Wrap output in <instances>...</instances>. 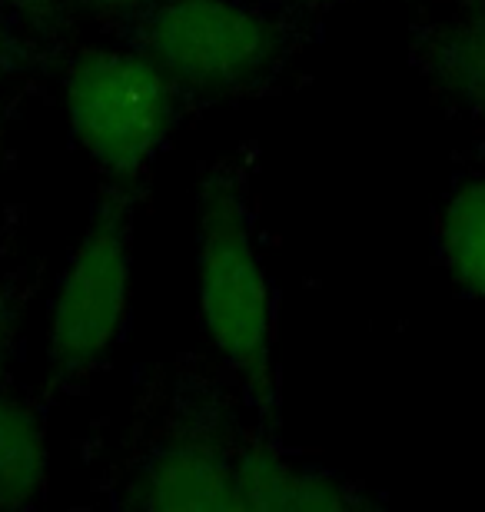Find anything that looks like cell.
Wrapping results in <instances>:
<instances>
[{
    "instance_id": "cell-11",
    "label": "cell",
    "mask_w": 485,
    "mask_h": 512,
    "mask_svg": "<svg viewBox=\"0 0 485 512\" xmlns=\"http://www.w3.org/2000/svg\"><path fill=\"white\" fill-rule=\"evenodd\" d=\"M60 0H0V10L7 17H24V20H44L57 10Z\"/></svg>"
},
{
    "instance_id": "cell-5",
    "label": "cell",
    "mask_w": 485,
    "mask_h": 512,
    "mask_svg": "<svg viewBox=\"0 0 485 512\" xmlns=\"http://www.w3.org/2000/svg\"><path fill=\"white\" fill-rule=\"evenodd\" d=\"M127 503L150 512H240L236 453L216 433H173L133 473Z\"/></svg>"
},
{
    "instance_id": "cell-6",
    "label": "cell",
    "mask_w": 485,
    "mask_h": 512,
    "mask_svg": "<svg viewBox=\"0 0 485 512\" xmlns=\"http://www.w3.org/2000/svg\"><path fill=\"white\" fill-rule=\"evenodd\" d=\"M236 493L240 512H343L373 506L343 476L270 446L236 453Z\"/></svg>"
},
{
    "instance_id": "cell-10",
    "label": "cell",
    "mask_w": 485,
    "mask_h": 512,
    "mask_svg": "<svg viewBox=\"0 0 485 512\" xmlns=\"http://www.w3.org/2000/svg\"><path fill=\"white\" fill-rule=\"evenodd\" d=\"M157 4L160 0H80V7L94 10L100 17H130V14L140 17Z\"/></svg>"
},
{
    "instance_id": "cell-4",
    "label": "cell",
    "mask_w": 485,
    "mask_h": 512,
    "mask_svg": "<svg viewBox=\"0 0 485 512\" xmlns=\"http://www.w3.org/2000/svg\"><path fill=\"white\" fill-rule=\"evenodd\" d=\"M133 296V220L120 200H103L67 256L47 303V366L84 380L123 340Z\"/></svg>"
},
{
    "instance_id": "cell-1",
    "label": "cell",
    "mask_w": 485,
    "mask_h": 512,
    "mask_svg": "<svg viewBox=\"0 0 485 512\" xmlns=\"http://www.w3.org/2000/svg\"><path fill=\"white\" fill-rule=\"evenodd\" d=\"M196 316L213 353L273 413V283L243 180L230 170L206 173L196 193Z\"/></svg>"
},
{
    "instance_id": "cell-2",
    "label": "cell",
    "mask_w": 485,
    "mask_h": 512,
    "mask_svg": "<svg viewBox=\"0 0 485 512\" xmlns=\"http://www.w3.org/2000/svg\"><path fill=\"white\" fill-rule=\"evenodd\" d=\"M64 114L103 177L133 183L177 130L183 90L137 44L84 47L64 70Z\"/></svg>"
},
{
    "instance_id": "cell-3",
    "label": "cell",
    "mask_w": 485,
    "mask_h": 512,
    "mask_svg": "<svg viewBox=\"0 0 485 512\" xmlns=\"http://www.w3.org/2000/svg\"><path fill=\"white\" fill-rule=\"evenodd\" d=\"M143 47L183 94L233 97L266 84L286 57V30L250 0H160L140 14Z\"/></svg>"
},
{
    "instance_id": "cell-12",
    "label": "cell",
    "mask_w": 485,
    "mask_h": 512,
    "mask_svg": "<svg viewBox=\"0 0 485 512\" xmlns=\"http://www.w3.org/2000/svg\"><path fill=\"white\" fill-rule=\"evenodd\" d=\"M17 60V37H14V27H10V17L0 10V70L14 67Z\"/></svg>"
},
{
    "instance_id": "cell-7",
    "label": "cell",
    "mask_w": 485,
    "mask_h": 512,
    "mask_svg": "<svg viewBox=\"0 0 485 512\" xmlns=\"http://www.w3.org/2000/svg\"><path fill=\"white\" fill-rule=\"evenodd\" d=\"M50 443L27 399L0 396V509H27L47 493Z\"/></svg>"
},
{
    "instance_id": "cell-9",
    "label": "cell",
    "mask_w": 485,
    "mask_h": 512,
    "mask_svg": "<svg viewBox=\"0 0 485 512\" xmlns=\"http://www.w3.org/2000/svg\"><path fill=\"white\" fill-rule=\"evenodd\" d=\"M426 67L446 94L485 117V10L439 27L426 44Z\"/></svg>"
},
{
    "instance_id": "cell-8",
    "label": "cell",
    "mask_w": 485,
    "mask_h": 512,
    "mask_svg": "<svg viewBox=\"0 0 485 512\" xmlns=\"http://www.w3.org/2000/svg\"><path fill=\"white\" fill-rule=\"evenodd\" d=\"M436 243L449 280L469 296H485V173L466 177L442 203Z\"/></svg>"
},
{
    "instance_id": "cell-14",
    "label": "cell",
    "mask_w": 485,
    "mask_h": 512,
    "mask_svg": "<svg viewBox=\"0 0 485 512\" xmlns=\"http://www.w3.org/2000/svg\"><path fill=\"white\" fill-rule=\"evenodd\" d=\"M296 4L313 7V10H323V7H339V4H346V0H296Z\"/></svg>"
},
{
    "instance_id": "cell-13",
    "label": "cell",
    "mask_w": 485,
    "mask_h": 512,
    "mask_svg": "<svg viewBox=\"0 0 485 512\" xmlns=\"http://www.w3.org/2000/svg\"><path fill=\"white\" fill-rule=\"evenodd\" d=\"M7 376H10V333L7 323L0 320V396L7 393Z\"/></svg>"
}]
</instances>
